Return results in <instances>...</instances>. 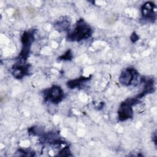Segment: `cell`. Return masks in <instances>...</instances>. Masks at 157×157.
I'll use <instances>...</instances> for the list:
<instances>
[{"label": "cell", "instance_id": "cell-4", "mask_svg": "<svg viewBox=\"0 0 157 157\" xmlns=\"http://www.w3.org/2000/svg\"><path fill=\"white\" fill-rule=\"evenodd\" d=\"M155 4L151 2H147L142 7V16L148 20H154L155 19V13L154 12Z\"/></svg>", "mask_w": 157, "mask_h": 157}, {"label": "cell", "instance_id": "cell-3", "mask_svg": "<svg viewBox=\"0 0 157 157\" xmlns=\"http://www.w3.org/2000/svg\"><path fill=\"white\" fill-rule=\"evenodd\" d=\"M45 96L47 99L53 102H58L61 101L63 97V93L60 87L54 86L47 90Z\"/></svg>", "mask_w": 157, "mask_h": 157}, {"label": "cell", "instance_id": "cell-5", "mask_svg": "<svg viewBox=\"0 0 157 157\" xmlns=\"http://www.w3.org/2000/svg\"><path fill=\"white\" fill-rule=\"evenodd\" d=\"M136 74L137 73L136 71L133 69H127L126 71L122 72L120 77V81L122 84L126 85H130L135 78Z\"/></svg>", "mask_w": 157, "mask_h": 157}, {"label": "cell", "instance_id": "cell-7", "mask_svg": "<svg viewBox=\"0 0 157 157\" xmlns=\"http://www.w3.org/2000/svg\"><path fill=\"white\" fill-rule=\"evenodd\" d=\"M26 70H27V68H26L25 66H17L14 69L13 74L17 78H21L24 75Z\"/></svg>", "mask_w": 157, "mask_h": 157}, {"label": "cell", "instance_id": "cell-6", "mask_svg": "<svg viewBox=\"0 0 157 157\" xmlns=\"http://www.w3.org/2000/svg\"><path fill=\"white\" fill-rule=\"evenodd\" d=\"M33 40V37L32 34H31L29 33H25L23 34L22 37V42H23V48L21 53V55L23 57H25L26 55H28L29 52V46Z\"/></svg>", "mask_w": 157, "mask_h": 157}, {"label": "cell", "instance_id": "cell-1", "mask_svg": "<svg viewBox=\"0 0 157 157\" xmlns=\"http://www.w3.org/2000/svg\"><path fill=\"white\" fill-rule=\"evenodd\" d=\"M90 34L91 29L88 26L84 24V22L82 20H80L75 30L71 34L69 38L72 40H80L86 38Z\"/></svg>", "mask_w": 157, "mask_h": 157}, {"label": "cell", "instance_id": "cell-2", "mask_svg": "<svg viewBox=\"0 0 157 157\" xmlns=\"http://www.w3.org/2000/svg\"><path fill=\"white\" fill-rule=\"evenodd\" d=\"M132 102H134V100L130 99L122 103L118 112L119 118L121 120H125L132 117V110L131 109V105H133Z\"/></svg>", "mask_w": 157, "mask_h": 157}]
</instances>
